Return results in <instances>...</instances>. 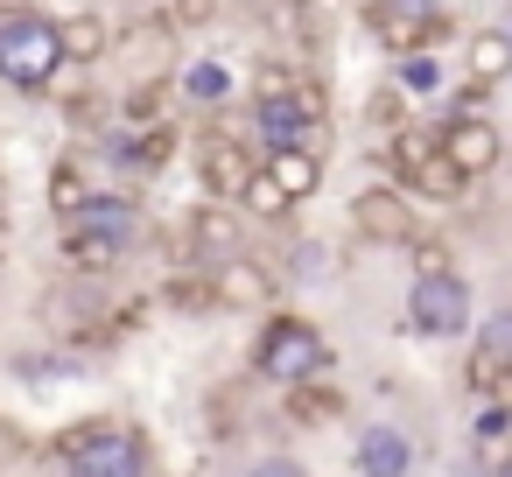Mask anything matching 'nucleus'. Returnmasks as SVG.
I'll use <instances>...</instances> for the list:
<instances>
[{
    "label": "nucleus",
    "instance_id": "c756f323",
    "mask_svg": "<svg viewBox=\"0 0 512 477\" xmlns=\"http://www.w3.org/2000/svg\"><path fill=\"white\" fill-rule=\"evenodd\" d=\"M64 120H71V127H99V120H106V99H99V92H78V99L64 92Z\"/></svg>",
    "mask_w": 512,
    "mask_h": 477
},
{
    "label": "nucleus",
    "instance_id": "412c9836",
    "mask_svg": "<svg viewBox=\"0 0 512 477\" xmlns=\"http://www.w3.org/2000/svg\"><path fill=\"white\" fill-rule=\"evenodd\" d=\"M232 204H239V218H260V225H281V218L295 211V204L281 197V183H274L260 162H253V176L239 183V197H232Z\"/></svg>",
    "mask_w": 512,
    "mask_h": 477
},
{
    "label": "nucleus",
    "instance_id": "9b49d317",
    "mask_svg": "<svg viewBox=\"0 0 512 477\" xmlns=\"http://www.w3.org/2000/svg\"><path fill=\"white\" fill-rule=\"evenodd\" d=\"M239 239H246V218H239V204H197L190 211V225H183V253L197 260V267H211V260H225V253H239Z\"/></svg>",
    "mask_w": 512,
    "mask_h": 477
},
{
    "label": "nucleus",
    "instance_id": "6e6552de",
    "mask_svg": "<svg viewBox=\"0 0 512 477\" xmlns=\"http://www.w3.org/2000/svg\"><path fill=\"white\" fill-rule=\"evenodd\" d=\"M435 141H442V155H449V162L463 169V183H484V176H491V169L505 162V134H498V127H491L484 113L442 120V134H435Z\"/></svg>",
    "mask_w": 512,
    "mask_h": 477
},
{
    "label": "nucleus",
    "instance_id": "f03ea898",
    "mask_svg": "<svg viewBox=\"0 0 512 477\" xmlns=\"http://www.w3.org/2000/svg\"><path fill=\"white\" fill-rule=\"evenodd\" d=\"M64 78V50H57V22L43 8H0V85L22 92V99H43L50 85Z\"/></svg>",
    "mask_w": 512,
    "mask_h": 477
},
{
    "label": "nucleus",
    "instance_id": "bb28decb",
    "mask_svg": "<svg viewBox=\"0 0 512 477\" xmlns=\"http://www.w3.org/2000/svg\"><path fill=\"white\" fill-rule=\"evenodd\" d=\"M288 281H302V288L309 281H330V246L323 239H295L288 246Z\"/></svg>",
    "mask_w": 512,
    "mask_h": 477
},
{
    "label": "nucleus",
    "instance_id": "6ab92c4d",
    "mask_svg": "<svg viewBox=\"0 0 512 477\" xmlns=\"http://www.w3.org/2000/svg\"><path fill=\"white\" fill-rule=\"evenodd\" d=\"M470 330H477V358H470V372H512V302H505L498 316H477Z\"/></svg>",
    "mask_w": 512,
    "mask_h": 477
},
{
    "label": "nucleus",
    "instance_id": "5701e85b",
    "mask_svg": "<svg viewBox=\"0 0 512 477\" xmlns=\"http://www.w3.org/2000/svg\"><path fill=\"white\" fill-rule=\"evenodd\" d=\"M169 78H141L127 99H120V127H155V120H169Z\"/></svg>",
    "mask_w": 512,
    "mask_h": 477
},
{
    "label": "nucleus",
    "instance_id": "1a4fd4ad",
    "mask_svg": "<svg viewBox=\"0 0 512 477\" xmlns=\"http://www.w3.org/2000/svg\"><path fill=\"white\" fill-rule=\"evenodd\" d=\"M274 295H281L274 267H267V260H253L246 246H239V253H225V260H211V302H218V309H267Z\"/></svg>",
    "mask_w": 512,
    "mask_h": 477
},
{
    "label": "nucleus",
    "instance_id": "a211bd4d",
    "mask_svg": "<svg viewBox=\"0 0 512 477\" xmlns=\"http://www.w3.org/2000/svg\"><path fill=\"white\" fill-rule=\"evenodd\" d=\"M288 421L295 428H330V421H344V393H330L323 379H302V386H288Z\"/></svg>",
    "mask_w": 512,
    "mask_h": 477
},
{
    "label": "nucleus",
    "instance_id": "4be33fe9",
    "mask_svg": "<svg viewBox=\"0 0 512 477\" xmlns=\"http://www.w3.org/2000/svg\"><path fill=\"white\" fill-rule=\"evenodd\" d=\"M176 92H183L190 106H225V99H232V71H225V64H211V57H204V64H183Z\"/></svg>",
    "mask_w": 512,
    "mask_h": 477
},
{
    "label": "nucleus",
    "instance_id": "dca6fc26",
    "mask_svg": "<svg viewBox=\"0 0 512 477\" xmlns=\"http://www.w3.org/2000/svg\"><path fill=\"white\" fill-rule=\"evenodd\" d=\"M463 71H470V85H505L512 78V36L505 29H470L463 36Z\"/></svg>",
    "mask_w": 512,
    "mask_h": 477
},
{
    "label": "nucleus",
    "instance_id": "b1692460",
    "mask_svg": "<svg viewBox=\"0 0 512 477\" xmlns=\"http://www.w3.org/2000/svg\"><path fill=\"white\" fill-rule=\"evenodd\" d=\"M477 456H484V463H505V456H512V407L491 400V407L477 414Z\"/></svg>",
    "mask_w": 512,
    "mask_h": 477
},
{
    "label": "nucleus",
    "instance_id": "393cba45",
    "mask_svg": "<svg viewBox=\"0 0 512 477\" xmlns=\"http://www.w3.org/2000/svg\"><path fill=\"white\" fill-rule=\"evenodd\" d=\"M85 190H92V183H85V162H78V155H57V162H50V211H71Z\"/></svg>",
    "mask_w": 512,
    "mask_h": 477
},
{
    "label": "nucleus",
    "instance_id": "c85d7f7f",
    "mask_svg": "<svg viewBox=\"0 0 512 477\" xmlns=\"http://www.w3.org/2000/svg\"><path fill=\"white\" fill-rule=\"evenodd\" d=\"M162 22H169L176 36H197V29H211V22H218V0H169Z\"/></svg>",
    "mask_w": 512,
    "mask_h": 477
},
{
    "label": "nucleus",
    "instance_id": "ddd939ff",
    "mask_svg": "<svg viewBox=\"0 0 512 477\" xmlns=\"http://www.w3.org/2000/svg\"><path fill=\"white\" fill-rule=\"evenodd\" d=\"M57 50H64V64H71V71H92V64H106V57H113V22H106V15H92V8H78V15H64V22H57Z\"/></svg>",
    "mask_w": 512,
    "mask_h": 477
},
{
    "label": "nucleus",
    "instance_id": "2f4dec72",
    "mask_svg": "<svg viewBox=\"0 0 512 477\" xmlns=\"http://www.w3.org/2000/svg\"><path fill=\"white\" fill-rule=\"evenodd\" d=\"M484 99H491V85H456V99H449V120H463V113H484Z\"/></svg>",
    "mask_w": 512,
    "mask_h": 477
},
{
    "label": "nucleus",
    "instance_id": "c9c22d12",
    "mask_svg": "<svg viewBox=\"0 0 512 477\" xmlns=\"http://www.w3.org/2000/svg\"><path fill=\"white\" fill-rule=\"evenodd\" d=\"M0 204H8V176H0Z\"/></svg>",
    "mask_w": 512,
    "mask_h": 477
},
{
    "label": "nucleus",
    "instance_id": "9d476101",
    "mask_svg": "<svg viewBox=\"0 0 512 477\" xmlns=\"http://www.w3.org/2000/svg\"><path fill=\"white\" fill-rule=\"evenodd\" d=\"M197 176H204V197L232 204V197H239V183L253 176V155L239 148V134L204 127V134H197Z\"/></svg>",
    "mask_w": 512,
    "mask_h": 477
},
{
    "label": "nucleus",
    "instance_id": "f704fd0d",
    "mask_svg": "<svg viewBox=\"0 0 512 477\" xmlns=\"http://www.w3.org/2000/svg\"><path fill=\"white\" fill-rule=\"evenodd\" d=\"M491 470H498V477H512V456H505V463H491Z\"/></svg>",
    "mask_w": 512,
    "mask_h": 477
},
{
    "label": "nucleus",
    "instance_id": "4468645a",
    "mask_svg": "<svg viewBox=\"0 0 512 477\" xmlns=\"http://www.w3.org/2000/svg\"><path fill=\"white\" fill-rule=\"evenodd\" d=\"M260 169L281 183V197H288V204H309V197L323 190V155H316L309 141H295V148H267V155H260Z\"/></svg>",
    "mask_w": 512,
    "mask_h": 477
},
{
    "label": "nucleus",
    "instance_id": "f257e3e1",
    "mask_svg": "<svg viewBox=\"0 0 512 477\" xmlns=\"http://www.w3.org/2000/svg\"><path fill=\"white\" fill-rule=\"evenodd\" d=\"M57 456H64V477H155V442L113 414L71 421L57 435Z\"/></svg>",
    "mask_w": 512,
    "mask_h": 477
},
{
    "label": "nucleus",
    "instance_id": "423d86ee",
    "mask_svg": "<svg viewBox=\"0 0 512 477\" xmlns=\"http://www.w3.org/2000/svg\"><path fill=\"white\" fill-rule=\"evenodd\" d=\"M57 232H64V239H106V246L134 253V239H141V204H134L127 190H85L71 211H57Z\"/></svg>",
    "mask_w": 512,
    "mask_h": 477
},
{
    "label": "nucleus",
    "instance_id": "cd10ccee",
    "mask_svg": "<svg viewBox=\"0 0 512 477\" xmlns=\"http://www.w3.org/2000/svg\"><path fill=\"white\" fill-rule=\"evenodd\" d=\"M435 85H442V64H435L428 50H407V57H400V92H407V99H414V92L428 99Z\"/></svg>",
    "mask_w": 512,
    "mask_h": 477
},
{
    "label": "nucleus",
    "instance_id": "f3484780",
    "mask_svg": "<svg viewBox=\"0 0 512 477\" xmlns=\"http://www.w3.org/2000/svg\"><path fill=\"white\" fill-rule=\"evenodd\" d=\"M162 309H176V316H218V302H211V267H190V260H183V274L162 281Z\"/></svg>",
    "mask_w": 512,
    "mask_h": 477
},
{
    "label": "nucleus",
    "instance_id": "473e14b6",
    "mask_svg": "<svg viewBox=\"0 0 512 477\" xmlns=\"http://www.w3.org/2000/svg\"><path fill=\"white\" fill-rule=\"evenodd\" d=\"M372 120H379V127H400V120H407V106H400V85H386V92L372 99Z\"/></svg>",
    "mask_w": 512,
    "mask_h": 477
},
{
    "label": "nucleus",
    "instance_id": "20e7f679",
    "mask_svg": "<svg viewBox=\"0 0 512 477\" xmlns=\"http://www.w3.org/2000/svg\"><path fill=\"white\" fill-rule=\"evenodd\" d=\"M386 162H393V176H400V190L407 197H421V204H463V169L442 155V141L435 134H393V148H386Z\"/></svg>",
    "mask_w": 512,
    "mask_h": 477
},
{
    "label": "nucleus",
    "instance_id": "4c0bfd02",
    "mask_svg": "<svg viewBox=\"0 0 512 477\" xmlns=\"http://www.w3.org/2000/svg\"><path fill=\"white\" fill-rule=\"evenodd\" d=\"M505 36H512V29H505Z\"/></svg>",
    "mask_w": 512,
    "mask_h": 477
},
{
    "label": "nucleus",
    "instance_id": "2eb2a0df",
    "mask_svg": "<svg viewBox=\"0 0 512 477\" xmlns=\"http://www.w3.org/2000/svg\"><path fill=\"white\" fill-rule=\"evenodd\" d=\"M253 134H260V155H267V148H295V141H316V127H309V113L295 106V92L253 99Z\"/></svg>",
    "mask_w": 512,
    "mask_h": 477
},
{
    "label": "nucleus",
    "instance_id": "a878e982",
    "mask_svg": "<svg viewBox=\"0 0 512 477\" xmlns=\"http://www.w3.org/2000/svg\"><path fill=\"white\" fill-rule=\"evenodd\" d=\"M407 260H414V281H421V274H456V246L435 239V232H414V239H407Z\"/></svg>",
    "mask_w": 512,
    "mask_h": 477
},
{
    "label": "nucleus",
    "instance_id": "0eeeda50",
    "mask_svg": "<svg viewBox=\"0 0 512 477\" xmlns=\"http://www.w3.org/2000/svg\"><path fill=\"white\" fill-rule=\"evenodd\" d=\"M351 232L372 239V246H407V239L421 232V225H414V197H407L400 183L358 190V197H351Z\"/></svg>",
    "mask_w": 512,
    "mask_h": 477
},
{
    "label": "nucleus",
    "instance_id": "72a5a7b5",
    "mask_svg": "<svg viewBox=\"0 0 512 477\" xmlns=\"http://www.w3.org/2000/svg\"><path fill=\"white\" fill-rule=\"evenodd\" d=\"M246 477H309V470H302L295 456H253V470H246Z\"/></svg>",
    "mask_w": 512,
    "mask_h": 477
},
{
    "label": "nucleus",
    "instance_id": "7ed1b4c3",
    "mask_svg": "<svg viewBox=\"0 0 512 477\" xmlns=\"http://www.w3.org/2000/svg\"><path fill=\"white\" fill-rule=\"evenodd\" d=\"M253 372L274 379V386H302V379H323L330 372V344L309 316H267L260 344H253Z\"/></svg>",
    "mask_w": 512,
    "mask_h": 477
},
{
    "label": "nucleus",
    "instance_id": "39448f33",
    "mask_svg": "<svg viewBox=\"0 0 512 477\" xmlns=\"http://www.w3.org/2000/svg\"><path fill=\"white\" fill-rule=\"evenodd\" d=\"M470 323H477V295H470L463 274H421V281L407 288V330H414V337L449 344V337H463Z\"/></svg>",
    "mask_w": 512,
    "mask_h": 477
},
{
    "label": "nucleus",
    "instance_id": "7c9ffc66",
    "mask_svg": "<svg viewBox=\"0 0 512 477\" xmlns=\"http://www.w3.org/2000/svg\"><path fill=\"white\" fill-rule=\"evenodd\" d=\"M274 92H295V71L288 64H260L253 71V99H274Z\"/></svg>",
    "mask_w": 512,
    "mask_h": 477
},
{
    "label": "nucleus",
    "instance_id": "aec40b11",
    "mask_svg": "<svg viewBox=\"0 0 512 477\" xmlns=\"http://www.w3.org/2000/svg\"><path fill=\"white\" fill-rule=\"evenodd\" d=\"M365 22H372V36H379V50H386V57L428 50V43H421V22H414V15H400V8H386V0H365Z\"/></svg>",
    "mask_w": 512,
    "mask_h": 477
},
{
    "label": "nucleus",
    "instance_id": "e433bc0d",
    "mask_svg": "<svg viewBox=\"0 0 512 477\" xmlns=\"http://www.w3.org/2000/svg\"><path fill=\"white\" fill-rule=\"evenodd\" d=\"M505 162H512V141H505Z\"/></svg>",
    "mask_w": 512,
    "mask_h": 477
},
{
    "label": "nucleus",
    "instance_id": "f8f14e48",
    "mask_svg": "<svg viewBox=\"0 0 512 477\" xmlns=\"http://www.w3.org/2000/svg\"><path fill=\"white\" fill-rule=\"evenodd\" d=\"M351 470H358V477H414V442H407V428H393V421L358 428Z\"/></svg>",
    "mask_w": 512,
    "mask_h": 477
}]
</instances>
